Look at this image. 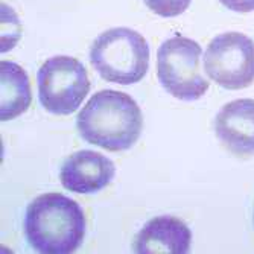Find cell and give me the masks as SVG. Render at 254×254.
Segmentation results:
<instances>
[{"label":"cell","mask_w":254,"mask_h":254,"mask_svg":"<svg viewBox=\"0 0 254 254\" xmlns=\"http://www.w3.org/2000/svg\"><path fill=\"white\" fill-rule=\"evenodd\" d=\"M76 127L79 135L90 145L119 152L137 143L143 128V116L129 95L101 90L79 111Z\"/></svg>","instance_id":"cell-1"},{"label":"cell","mask_w":254,"mask_h":254,"mask_svg":"<svg viewBox=\"0 0 254 254\" xmlns=\"http://www.w3.org/2000/svg\"><path fill=\"white\" fill-rule=\"evenodd\" d=\"M25 235L29 245L44 254L76 251L85 236L81 205L61 193H43L26 209Z\"/></svg>","instance_id":"cell-2"},{"label":"cell","mask_w":254,"mask_h":254,"mask_svg":"<svg viewBox=\"0 0 254 254\" xmlns=\"http://www.w3.org/2000/svg\"><path fill=\"white\" fill-rule=\"evenodd\" d=\"M90 63L102 79L131 85L148 73L149 46L134 29L111 28L95 38L90 48Z\"/></svg>","instance_id":"cell-3"},{"label":"cell","mask_w":254,"mask_h":254,"mask_svg":"<svg viewBox=\"0 0 254 254\" xmlns=\"http://www.w3.org/2000/svg\"><path fill=\"white\" fill-rule=\"evenodd\" d=\"M201 54V46L183 35L161 43L157 51V76L169 95L180 101H196L209 90L199 70Z\"/></svg>","instance_id":"cell-4"},{"label":"cell","mask_w":254,"mask_h":254,"mask_svg":"<svg viewBox=\"0 0 254 254\" xmlns=\"http://www.w3.org/2000/svg\"><path fill=\"white\" fill-rule=\"evenodd\" d=\"M41 107L57 116L75 113L90 91L88 73L76 58L57 55L44 61L37 73Z\"/></svg>","instance_id":"cell-5"},{"label":"cell","mask_w":254,"mask_h":254,"mask_svg":"<svg viewBox=\"0 0 254 254\" xmlns=\"http://www.w3.org/2000/svg\"><path fill=\"white\" fill-rule=\"evenodd\" d=\"M204 70L227 90H241L254 82V41L241 32L215 37L204 54Z\"/></svg>","instance_id":"cell-6"},{"label":"cell","mask_w":254,"mask_h":254,"mask_svg":"<svg viewBox=\"0 0 254 254\" xmlns=\"http://www.w3.org/2000/svg\"><path fill=\"white\" fill-rule=\"evenodd\" d=\"M114 175L116 168L108 157L96 151L82 149L65 158L60 171V181L67 190L90 195L105 189Z\"/></svg>","instance_id":"cell-7"},{"label":"cell","mask_w":254,"mask_h":254,"mask_svg":"<svg viewBox=\"0 0 254 254\" xmlns=\"http://www.w3.org/2000/svg\"><path fill=\"white\" fill-rule=\"evenodd\" d=\"M215 134L228 152L238 157L254 155V99L225 104L216 114Z\"/></svg>","instance_id":"cell-8"},{"label":"cell","mask_w":254,"mask_h":254,"mask_svg":"<svg viewBox=\"0 0 254 254\" xmlns=\"http://www.w3.org/2000/svg\"><path fill=\"white\" fill-rule=\"evenodd\" d=\"M192 233L181 219L169 215L148 221L132 242L138 254H184L190 251Z\"/></svg>","instance_id":"cell-9"},{"label":"cell","mask_w":254,"mask_h":254,"mask_svg":"<svg viewBox=\"0 0 254 254\" xmlns=\"http://www.w3.org/2000/svg\"><path fill=\"white\" fill-rule=\"evenodd\" d=\"M0 121L8 122L25 113L32 102V90L28 73L12 61L0 63Z\"/></svg>","instance_id":"cell-10"},{"label":"cell","mask_w":254,"mask_h":254,"mask_svg":"<svg viewBox=\"0 0 254 254\" xmlns=\"http://www.w3.org/2000/svg\"><path fill=\"white\" fill-rule=\"evenodd\" d=\"M20 38V23L8 5H2V54L8 52Z\"/></svg>","instance_id":"cell-11"},{"label":"cell","mask_w":254,"mask_h":254,"mask_svg":"<svg viewBox=\"0 0 254 254\" xmlns=\"http://www.w3.org/2000/svg\"><path fill=\"white\" fill-rule=\"evenodd\" d=\"M192 0H143V3L160 17H177L189 8Z\"/></svg>","instance_id":"cell-12"},{"label":"cell","mask_w":254,"mask_h":254,"mask_svg":"<svg viewBox=\"0 0 254 254\" xmlns=\"http://www.w3.org/2000/svg\"><path fill=\"white\" fill-rule=\"evenodd\" d=\"M219 2L235 12H251L254 11V0H219Z\"/></svg>","instance_id":"cell-13"}]
</instances>
